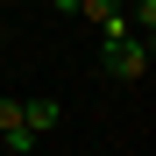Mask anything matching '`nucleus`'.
Returning <instances> with one entry per match:
<instances>
[{"label": "nucleus", "mask_w": 156, "mask_h": 156, "mask_svg": "<svg viewBox=\"0 0 156 156\" xmlns=\"http://www.w3.org/2000/svg\"><path fill=\"white\" fill-rule=\"evenodd\" d=\"M99 57H107V78L142 85V78H149V64H156V50H149V36H121V43H107V50H99Z\"/></svg>", "instance_id": "1"}, {"label": "nucleus", "mask_w": 156, "mask_h": 156, "mask_svg": "<svg viewBox=\"0 0 156 156\" xmlns=\"http://www.w3.org/2000/svg\"><path fill=\"white\" fill-rule=\"evenodd\" d=\"M78 14H85V21H99V36H107V43L135 36V29H128V7H121V0H78Z\"/></svg>", "instance_id": "2"}, {"label": "nucleus", "mask_w": 156, "mask_h": 156, "mask_svg": "<svg viewBox=\"0 0 156 156\" xmlns=\"http://www.w3.org/2000/svg\"><path fill=\"white\" fill-rule=\"evenodd\" d=\"M57 121H64V99H21V128L29 135H50Z\"/></svg>", "instance_id": "3"}, {"label": "nucleus", "mask_w": 156, "mask_h": 156, "mask_svg": "<svg viewBox=\"0 0 156 156\" xmlns=\"http://www.w3.org/2000/svg\"><path fill=\"white\" fill-rule=\"evenodd\" d=\"M0 142H7V156H29V149H36V135H29V128H7Z\"/></svg>", "instance_id": "4"}, {"label": "nucleus", "mask_w": 156, "mask_h": 156, "mask_svg": "<svg viewBox=\"0 0 156 156\" xmlns=\"http://www.w3.org/2000/svg\"><path fill=\"white\" fill-rule=\"evenodd\" d=\"M7 128H21V99H0V135Z\"/></svg>", "instance_id": "5"}, {"label": "nucleus", "mask_w": 156, "mask_h": 156, "mask_svg": "<svg viewBox=\"0 0 156 156\" xmlns=\"http://www.w3.org/2000/svg\"><path fill=\"white\" fill-rule=\"evenodd\" d=\"M50 7H57V14H78V0H50Z\"/></svg>", "instance_id": "6"}]
</instances>
